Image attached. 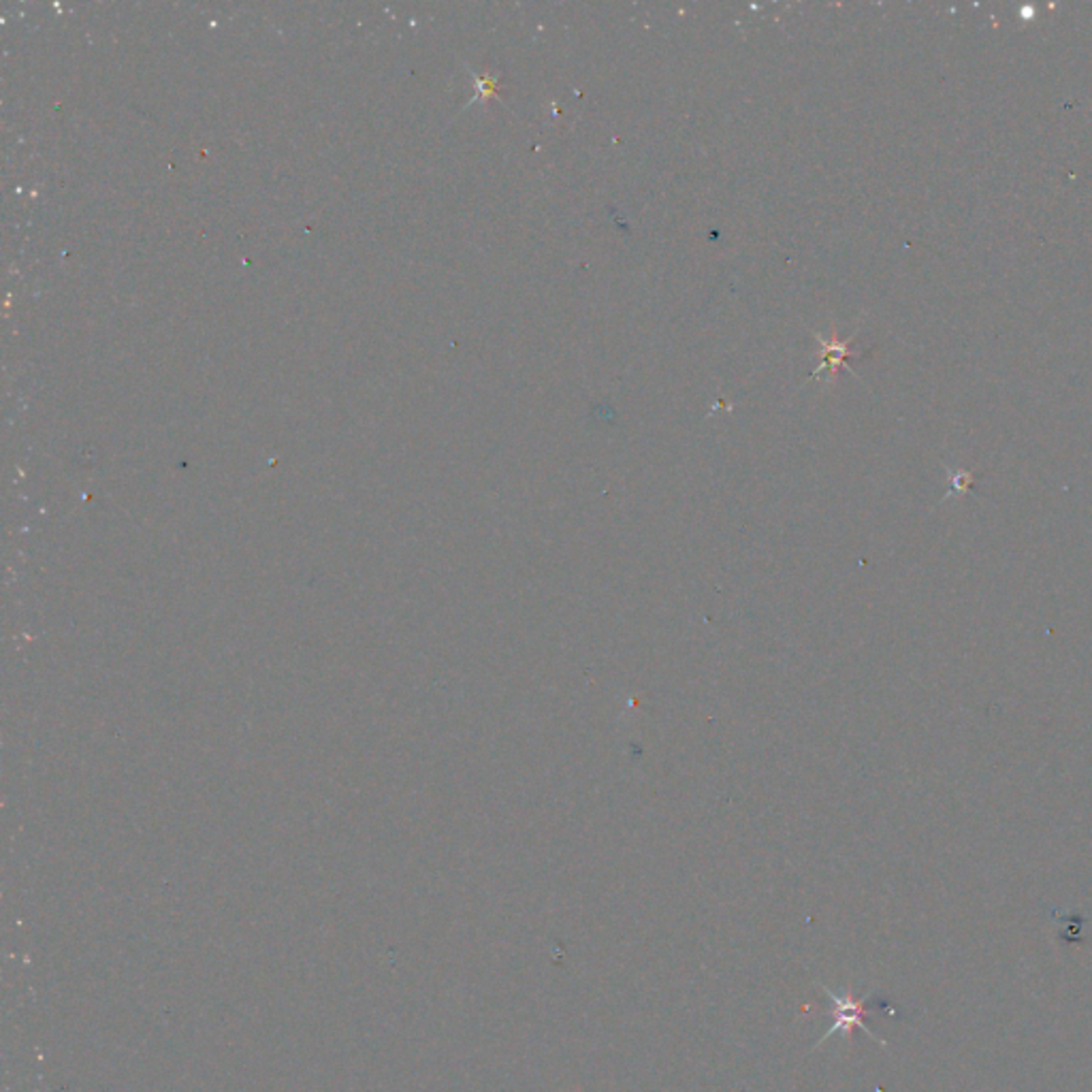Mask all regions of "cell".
Returning a JSON list of instances; mask_svg holds the SVG:
<instances>
[{
  "instance_id": "1",
  "label": "cell",
  "mask_w": 1092,
  "mask_h": 1092,
  "mask_svg": "<svg viewBox=\"0 0 1092 1092\" xmlns=\"http://www.w3.org/2000/svg\"><path fill=\"white\" fill-rule=\"evenodd\" d=\"M817 986L822 988L826 997L832 1001V1005H834V1024L824 1032L822 1039H819V1041L815 1043L813 1050H817L819 1046H822L824 1041H828V1037L836 1035V1032H843V1035L850 1037L854 1029H862V1030L866 1032V1035H869L873 1041H877V1043H880V1046L885 1048V1041H883L881 1037H877L875 1032L864 1024V1016H871V1013H875L873 1009L866 1007V1001H869V999L873 997V992H869V994H866V997H862V999H854L852 994H847V992H845V994L832 992L831 988L824 986V983H817Z\"/></svg>"
},
{
  "instance_id": "3",
  "label": "cell",
  "mask_w": 1092,
  "mask_h": 1092,
  "mask_svg": "<svg viewBox=\"0 0 1092 1092\" xmlns=\"http://www.w3.org/2000/svg\"><path fill=\"white\" fill-rule=\"evenodd\" d=\"M476 87H478V92H481L483 99H489V96L497 94V75L478 77Z\"/></svg>"
},
{
  "instance_id": "2",
  "label": "cell",
  "mask_w": 1092,
  "mask_h": 1092,
  "mask_svg": "<svg viewBox=\"0 0 1092 1092\" xmlns=\"http://www.w3.org/2000/svg\"><path fill=\"white\" fill-rule=\"evenodd\" d=\"M815 337L819 339V346H822V353H819L822 363H819L813 369L811 380H817V378H822V374H828V383H834L838 367H841V365L847 367V360L854 359V357H862V353H856V350H854L856 334L850 339H838L834 325H832V334L828 339H824L819 334H815ZM847 369H850V367H847ZM850 372H852V369H850Z\"/></svg>"
}]
</instances>
